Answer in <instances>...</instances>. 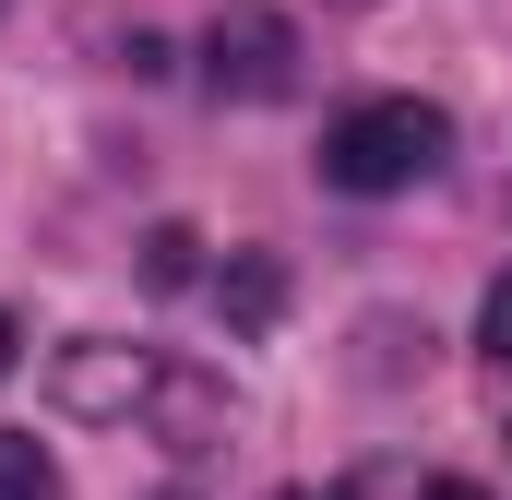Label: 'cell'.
<instances>
[{
  "mask_svg": "<svg viewBox=\"0 0 512 500\" xmlns=\"http://www.w3.org/2000/svg\"><path fill=\"white\" fill-rule=\"evenodd\" d=\"M441 155H453V120L429 96H370V108H346V120L322 131V179L334 191H370V203L441 179Z\"/></svg>",
  "mask_w": 512,
  "mask_h": 500,
  "instance_id": "6da1fadb",
  "label": "cell"
},
{
  "mask_svg": "<svg viewBox=\"0 0 512 500\" xmlns=\"http://www.w3.org/2000/svg\"><path fill=\"white\" fill-rule=\"evenodd\" d=\"M203 84H215V96H286V84H298V36H286L274 12L215 24V48H203Z\"/></svg>",
  "mask_w": 512,
  "mask_h": 500,
  "instance_id": "7a4b0ae2",
  "label": "cell"
},
{
  "mask_svg": "<svg viewBox=\"0 0 512 500\" xmlns=\"http://www.w3.org/2000/svg\"><path fill=\"white\" fill-rule=\"evenodd\" d=\"M155 370L167 358H143V346H72L60 358V405L72 417H143L155 405Z\"/></svg>",
  "mask_w": 512,
  "mask_h": 500,
  "instance_id": "3957f363",
  "label": "cell"
},
{
  "mask_svg": "<svg viewBox=\"0 0 512 500\" xmlns=\"http://www.w3.org/2000/svg\"><path fill=\"white\" fill-rule=\"evenodd\" d=\"M155 429H167V453H203L215 429H227V393L215 381H191V370H155V405H143Z\"/></svg>",
  "mask_w": 512,
  "mask_h": 500,
  "instance_id": "277c9868",
  "label": "cell"
},
{
  "mask_svg": "<svg viewBox=\"0 0 512 500\" xmlns=\"http://www.w3.org/2000/svg\"><path fill=\"white\" fill-rule=\"evenodd\" d=\"M0 500H60V477H48V453H36L24 429H0Z\"/></svg>",
  "mask_w": 512,
  "mask_h": 500,
  "instance_id": "5b68a950",
  "label": "cell"
},
{
  "mask_svg": "<svg viewBox=\"0 0 512 500\" xmlns=\"http://www.w3.org/2000/svg\"><path fill=\"white\" fill-rule=\"evenodd\" d=\"M191 250H203L191 227H155V239H143V274H155V286H179V274H191Z\"/></svg>",
  "mask_w": 512,
  "mask_h": 500,
  "instance_id": "8992f818",
  "label": "cell"
},
{
  "mask_svg": "<svg viewBox=\"0 0 512 500\" xmlns=\"http://www.w3.org/2000/svg\"><path fill=\"white\" fill-rule=\"evenodd\" d=\"M477 346H489V358H501V370H512V274H501V286H489V310H477Z\"/></svg>",
  "mask_w": 512,
  "mask_h": 500,
  "instance_id": "52a82bcc",
  "label": "cell"
},
{
  "mask_svg": "<svg viewBox=\"0 0 512 500\" xmlns=\"http://www.w3.org/2000/svg\"><path fill=\"white\" fill-rule=\"evenodd\" d=\"M227 298H239V322H274V274H262V262H239V286H227Z\"/></svg>",
  "mask_w": 512,
  "mask_h": 500,
  "instance_id": "ba28073f",
  "label": "cell"
},
{
  "mask_svg": "<svg viewBox=\"0 0 512 500\" xmlns=\"http://www.w3.org/2000/svg\"><path fill=\"white\" fill-rule=\"evenodd\" d=\"M12 346H24V334H12V310H0V381H12Z\"/></svg>",
  "mask_w": 512,
  "mask_h": 500,
  "instance_id": "9c48e42d",
  "label": "cell"
},
{
  "mask_svg": "<svg viewBox=\"0 0 512 500\" xmlns=\"http://www.w3.org/2000/svg\"><path fill=\"white\" fill-rule=\"evenodd\" d=\"M429 500H489V489H465V477H441V489H429Z\"/></svg>",
  "mask_w": 512,
  "mask_h": 500,
  "instance_id": "30bf717a",
  "label": "cell"
},
{
  "mask_svg": "<svg viewBox=\"0 0 512 500\" xmlns=\"http://www.w3.org/2000/svg\"><path fill=\"white\" fill-rule=\"evenodd\" d=\"M274 500H346V489H274Z\"/></svg>",
  "mask_w": 512,
  "mask_h": 500,
  "instance_id": "8fae6325",
  "label": "cell"
},
{
  "mask_svg": "<svg viewBox=\"0 0 512 500\" xmlns=\"http://www.w3.org/2000/svg\"><path fill=\"white\" fill-rule=\"evenodd\" d=\"M155 500H191V489H155Z\"/></svg>",
  "mask_w": 512,
  "mask_h": 500,
  "instance_id": "7c38bea8",
  "label": "cell"
}]
</instances>
